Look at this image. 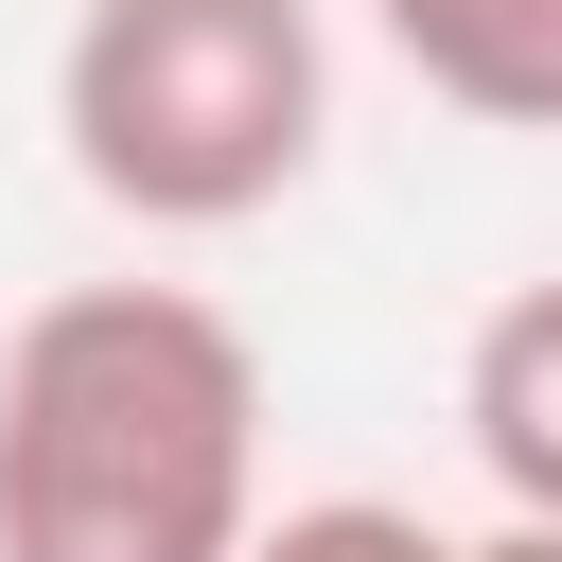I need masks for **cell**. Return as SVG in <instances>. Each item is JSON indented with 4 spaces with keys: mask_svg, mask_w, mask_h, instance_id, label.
<instances>
[{
    "mask_svg": "<svg viewBox=\"0 0 562 562\" xmlns=\"http://www.w3.org/2000/svg\"><path fill=\"white\" fill-rule=\"evenodd\" d=\"M263 351L193 281H53L0 334V562H246Z\"/></svg>",
    "mask_w": 562,
    "mask_h": 562,
    "instance_id": "6da1fadb",
    "label": "cell"
},
{
    "mask_svg": "<svg viewBox=\"0 0 562 562\" xmlns=\"http://www.w3.org/2000/svg\"><path fill=\"white\" fill-rule=\"evenodd\" d=\"M53 140L123 228H263L334 140L316 0H70Z\"/></svg>",
    "mask_w": 562,
    "mask_h": 562,
    "instance_id": "7a4b0ae2",
    "label": "cell"
},
{
    "mask_svg": "<svg viewBox=\"0 0 562 562\" xmlns=\"http://www.w3.org/2000/svg\"><path fill=\"white\" fill-rule=\"evenodd\" d=\"M369 35L422 70V105L492 140H562V0H369Z\"/></svg>",
    "mask_w": 562,
    "mask_h": 562,
    "instance_id": "3957f363",
    "label": "cell"
},
{
    "mask_svg": "<svg viewBox=\"0 0 562 562\" xmlns=\"http://www.w3.org/2000/svg\"><path fill=\"white\" fill-rule=\"evenodd\" d=\"M457 422H474V474L509 492V527H562V281H509L474 316Z\"/></svg>",
    "mask_w": 562,
    "mask_h": 562,
    "instance_id": "277c9868",
    "label": "cell"
},
{
    "mask_svg": "<svg viewBox=\"0 0 562 562\" xmlns=\"http://www.w3.org/2000/svg\"><path fill=\"white\" fill-rule=\"evenodd\" d=\"M246 562H492V527L457 544V527H422V509H386V492H316V509H263Z\"/></svg>",
    "mask_w": 562,
    "mask_h": 562,
    "instance_id": "5b68a950",
    "label": "cell"
}]
</instances>
